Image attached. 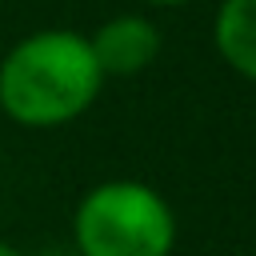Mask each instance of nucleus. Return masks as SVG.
Masks as SVG:
<instances>
[{"label":"nucleus","mask_w":256,"mask_h":256,"mask_svg":"<svg viewBox=\"0 0 256 256\" xmlns=\"http://www.w3.org/2000/svg\"><path fill=\"white\" fill-rule=\"evenodd\" d=\"M104 76L76 28H40L0 56V112L16 128L52 132L100 100Z\"/></svg>","instance_id":"nucleus-1"},{"label":"nucleus","mask_w":256,"mask_h":256,"mask_svg":"<svg viewBox=\"0 0 256 256\" xmlns=\"http://www.w3.org/2000/svg\"><path fill=\"white\" fill-rule=\"evenodd\" d=\"M180 240L176 212L160 188L132 176H112L72 208V252L76 256H172Z\"/></svg>","instance_id":"nucleus-2"},{"label":"nucleus","mask_w":256,"mask_h":256,"mask_svg":"<svg viewBox=\"0 0 256 256\" xmlns=\"http://www.w3.org/2000/svg\"><path fill=\"white\" fill-rule=\"evenodd\" d=\"M88 48H92L104 80H128V76H140L156 64L164 36H160V24L152 16L116 12L104 24H96V32L88 36Z\"/></svg>","instance_id":"nucleus-3"},{"label":"nucleus","mask_w":256,"mask_h":256,"mask_svg":"<svg viewBox=\"0 0 256 256\" xmlns=\"http://www.w3.org/2000/svg\"><path fill=\"white\" fill-rule=\"evenodd\" d=\"M212 48L228 72L256 84V0H220L216 4Z\"/></svg>","instance_id":"nucleus-4"},{"label":"nucleus","mask_w":256,"mask_h":256,"mask_svg":"<svg viewBox=\"0 0 256 256\" xmlns=\"http://www.w3.org/2000/svg\"><path fill=\"white\" fill-rule=\"evenodd\" d=\"M140 4H148V8H164V12H172V8H184V4H192V0H140Z\"/></svg>","instance_id":"nucleus-5"},{"label":"nucleus","mask_w":256,"mask_h":256,"mask_svg":"<svg viewBox=\"0 0 256 256\" xmlns=\"http://www.w3.org/2000/svg\"><path fill=\"white\" fill-rule=\"evenodd\" d=\"M0 256H28V252H20L16 244H8V240H0Z\"/></svg>","instance_id":"nucleus-6"},{"label":"nucleus","mask_w":256,"mask_h":256,"mask_svg":"<svg viewBox=\"0 0 256 256\" xmlns=\"http://www.w3.org/2000/svg\"><path fill=\"white\" fill-rule=\"evenodd\" d=\"M48 256H76V252H72V248H68V252H48Z\"/></svg>","instance_id":"nucleus-7"}]
</instances>
